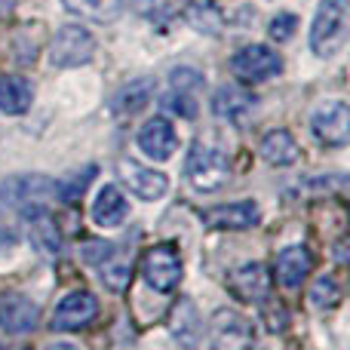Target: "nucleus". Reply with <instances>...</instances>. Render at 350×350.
Here are the masks:
<instances>
[{
    "label": "nucleus",
    "instance_id": "obj_19",
    "mask_svg": "<svg viewBox=\"0 0 350 350\" xmlns=\"http://www.w3.org/2000/svg\"><path fill=\"white\" fill-rule=\"evenodd\" d=\"M261 157L271 166H292L301 157V151H298L295 139H292L286 129H273V133H267L265 142H261Z\"/></svg>",
    "mask_w": 350,
    "mask_h": 350
},
{
    "label": "nucleus",
    "instance_id": "obj_21",
    "mask_svg": "<svg viewBox=\"0 0 350 350\" xmlns=\"http://www.w3.org/2000/svg\"><path fill=\"white\" fill-rule=\"evenodd\" d=\"M102 280L105 286H108L111 292H123L129 286V277H133V265H129V255L123 252V249L111 246L108 255H105L102 261Z\"/></svg>",
    "mask_w": 350,
    "mask_h": 350
},
{
    "label": "nucleus",
    "instance_id": "obj_7",
    "mask_svg": "<svg viewBox=\"0 0 350 350\" xmlns=\"http://www.w3.org/2000/svg\"><path fill=\"white\" fill-rule=\"evenodd\" d=\"M98 317V301L92 292H71L65 301L55 308L53 329L55 332H77V329L90 326Z\"/></svg>",
    "mask_w": 350,
    "mask_h": 350
},
{
    "label": "nucleus",
    "instance_id": "obj_18",
    "mask_svg": "<svg viewBox=\"0 0 350 350\" xmlns=\"http://www.w3.org/2000/svg\"><path fill=\"white\" fill-rule=\"evenodd\" d=\"M31 83L16 74H0V111L3 114H25L31 108Z\"/></svg>",
    "mask_w": 350,
    "mask_h": 350
},
{
    "label": "nucleus",
    "instance_id": "obj_11",
    "mask_svg": "<svg viewBox=\"0 0 350 350\" xmlns=\"http://www.w3.org/2000/svg\"><path fill=\"white\" fill-rule=\"evenodd\" d=\"M117 170H120L129 191L142 200H160L166 193V187H170V178H166L163 172H154V170H148V166L135 163V160H120Z\"/></svg>",
    "mask_w": 350,
    "mask_h": 350
},
{
    "label": "nucleus",
    "instance_id": "obj_29",
    "mask_svg": "<svg viewBox=\"0 0 350 350\" xmlns=\"http://www.w3.org/2000/svg\"><path fill=\"white\" fill-rule=\"evenodd\" d=\"M166 108L175 111V114H181V117H187V120L197 114V105H193V98H187L185 92H178V90H175V96L166 98Z\"/></svg>",
    "mask_w": 350,
    "mask_h": 350
},
{
    "label": "nucleus",
    "instance_id": "obj_13",
    "mask_svg": "<svg viewBox=\"0 0 350 350\" xmlns=\"http://www.w3.org/2000/svg\"><path fill=\"white\" fill-rule=\"evenodd\" d=\"M203 221L212 230H246L258 224V206L255 203H230V206H215L203 215Z\"/></svg>",
    "mask_w": 350,
    "mask_h": 350
},
{
    "label": "nucleus",
    "instance_id": "obj_22",
    "mask_svg": "<svg viewBox=\"0 0 350 350\" xmlns=\"http://www.w3.org/2000/svg\"><path fill=\"white\" fill-rule=\"evenodd\" d=\"M62 3H65V10L74 12V16H83V18H90V22L105 25L120 16L126 0H62Z\"/></svg>",
    "mask_w": 350,
    "mask_h": 350
},
{
    "label": "nucleus",
    "instance_id": "obj_17",
    "mask_svg": "<svg viewBox=\"0 0 350 350\" xmlns=\"http://www.w3.org/2000/svg\"><path fill=\"white\" fill-rule=\"evenodd\" d=\"M310 252L301 246H289L277 255V280L283 289H298L304 283V277L310 273Z\"/></svg>",
    "mask_w": 350,
    "mask_h": 350
},
{
    "label": "nucleus",
    "instance_id": "obj_23",
    "mask_svg": "<svg viewBox=\"0 0 350 350\" xmlns=\"http://www.w3.org/2000/svg\"><path fill=\"white\" fill-rule=\"evenodd\" d=\"M172 332L185 347H197L200 338V317L191 298H181L178 308L172 310Z\"/></svg>",
    "mask_w": 350,
    "mask_h": 350
},
{
    "label": "nucleus",
    "instance_id": "obj_27",
    "mask_svg": "<svg viewBox=\"0 0 350 350\" xmlns=\"http://www.w3.org/2000/svg\"><path fill=\"white\" fill-rule=\"evenodd\" d=\"M310 301H314L317 308H335V304L341 301L338 283H335L332 277H320L314 283V289H310Z\"/></svg>",
    "mask_w": 350,
    "mask_h": 350
},
{
    "label": "nucleus",
    "instance_id": "obj_30",
    "mask_svg": "<svg viewBox=\"0 0 350 350\" xmlns=\"http://www.w3.org/2000/svg\"><path fill=\"white\" fill-rule=\"evenodd\" d=\"M197 83H203V77H200L197 71H185V68H181V71H172V86L178 92H187L191 86H197Z\"/></svg>",
    "mask_w": 350,
    "mask_h": 350
},
{
    "label": "nucleus",
    "instance_id": "obj_4",
    "mask_svg": "<svg viewBox=\"0 0 350 350\" xmlns=\"http://www.w3.org/2000/svg\"><path fill=\"white\" fill-rule=\"evenodd\" d=\"M255 329L237 310H218L209 326V347L212 350H252Z\"/></svg>",
    "mask_w": 350,
    "mask_h": 350
},
{
    "label": "nucleus",
    "instance_id": "obj_24",
    "mask_svg": "<svg viewBox=\"0 0 350 350\" xmlns=\"http://www.w3.org/2000/svg\"><path fill=\"white\" fill-rule=\"evenodd\" d=\"M181 12H185L187 25L193 31H203V34H218L221 31V12L209 0H187Z\"/></svg>",
    "mask_w": 350,
    "mask_h": 350
},
{
    "label": "nucleus",
    "instance_id": "obj_28",
    "mask_svg": "<svg viewBox=\"0 0 350 350\" xmlns=\"http://www.w3.org/2000/svg\"><path fill=\"white\" fill-rule=\"evenodd\" d=\"M295 28H298V18L292 16V12H280V16L271 22V37L273 40H289Z\"/></svg>",
    "mask_w": 350,
    "mask_h": 350
},
{
    "label": "nucleus",
    "instance_id": "obj_2",
    "mask_svg": "<svg viewBox=\"0 0 350 350\" xmlns=\"http://www.w3.org/2000/svg\"><path fill=\"white\" fill-rule=\"evenodd\" d=\"M185 172H187V181H191L197 191L212 193V191H218V187L228 181L230 166H228V157H224L218 148H212V145H193L191 154H187Z\"/></svg>",
    "mask_w": 350,
    "mask_h": 350
},
{
    "label": "nucleus",
    "instance_id": "obj_6",
    "mask_svg": "<svg viewBox=\"0 0 350 350\" xmlns=\"http://www.w3.org/2000/svg\"><path fill=\"white\" fill-rule=\"evenodd\" d=\"M92 49H96V40L90 31L80 25H65L59 28L53 46H49V62L59 68H77L92 59Z\"/></svg>",
    "mask_w": 350,
    "mask_h": 350
},
{
    "label": "nucleus",
    "instance_id": "obj_33",
    "mask_svg": "<svg viewBox=\"0 0 350 350\" xmlns=\"http://www.w3.org/2000/svg\"><path fill=\"white\" fill-rule=\"evenodd\" d=\"M46 350H77V347H71V345H53V347H46Z\"/></svg>",
    "mask_w": 350,
    "mask_h": 350
},
{
    "label": "nucleus",
    "instance_id": "obj_10",
    "mask_svg": "<svg viewBox=\"0 0 350 350\" xmlns=\"http://www.w3.org/2000/svg\"><path fill=\"white\" fill-rule=\"evenodd\" d=\"M37 320H40V310L31 298L18 295V292L0 295V329L3 332H31Z\"/></svg>",
    "mask_w": 350,
    "mask_h": 350
},
{
    "label": "nucleus",
    "instance_id": "obj_32",
    "mask_svg": "<svg viewBox=\"0 0 350 350\" xmlns=\"http://www.w3.org/2000/svg\"><path fill=\"white\" fill-rule=\"evenodd\" d=\"M12 3H16V0H0V16H6V12L12 10Z\"/></svg>",
    "mask_w": 350,
    "mask_h": 350
},
{
    "label": "nucleus",
    "instance_id": "obj_12",
    "mask_svg": "<svg viewBox=\"0 0 350 350\" xmlns=\"http://www.w3.org/2000/svg\"><path fill=\"white\" fill-rule=\"evenodd\" d=\"M175 145H178V139H175V129L166 117H151L139 129V148L151 160H170L175 154Z\"/></svg>",
    "mask_w": 350,
    "mask_h": 350
},
{
    "label": "nucleus",
    "instance_id": "obj_31",
    "mask_svg": "<svg viewBox=\"0 0 350 350\" xmlns=\"http://www.w3.org/2000/svg\"><path fill=\"white\" fill-rule=\"evenodd\" d=\"M16 246V230L6 224V218L0 215V252H6V249Z\"/></svg>",
    "mask_w": 350,
    "mask_h": 350
},
{
    "label": "nucleus",
    "instance_id": "obj_20",
    "mask_svg": "<svg viewBox=\"0 0 350 350\" xmlns=\"http://www.w3.org/2000/svg\"><path fill=\"white\" fill-rule=\"evenodd\" d=\"M92 218L102 228H117L126 218V200H123V193L114 185L102 187V193L96 197V206H92Z\"/></svg>",
    "mask_w": 350,
    "mask_h": 350
},
{
    "label": "nucleus",
    "instance_id": "obj_3",
    "mask_svg": "<svg viewBox=\"0 0 350 350\" xmlns=\"http://www.w3.org/2000/svg\"><path fill=\"white\" fill-rule=\"evenodd\" d=\"M142 273H145L148 286L157 292H172L181 283V255L178 249L170 243H160V246L148 249L145 258H142Z\"/></svg>",
    "mask_w": 350,
    "mask_h": 350
},
{
    "label": "nucleus",
    "instance_id": "obj_26",
    "mask_svg": "<svg viewBox=\"0 0 350 350\" xmlns=\"http://www.w3.org/2000/svg\"><path fill=\"white\" fill-rule=\"evenodd\" d=\"M92 178H96V166H86L83 175L74 172L71 178L59 181V185H55V193H59L62 200H68V203H71V200H80V197H83V191L90 187V181H92Z\"/></svg>",
    "mask_w": 350,
    "mask_h": 350
},
{
    "label": "nucleus",
    "instance_id": "obj_9",
    "mask_svg": "<svg viewBox=\"0 0 350 350\" xmlns=\"http://www.w3.org/2000/svg\"><path fill=\"white\" fill-rule=\"evenodd\" d=\"M49 193H55V185L43 175H18V178L3 181V187H0V200L16 206V209L40 206Z\"/></svg>",
    "mask_w": 350,
    "mask_h": 350
},
{
    "label": "nucleus",
    "instance_id": "obj_5",
    "mask_svg": "<svg viewBox=\"0 0 350 350\" xmlns=\"http://www.w3.org/2000/svg\"><path fill=\"white\" fill-rule=\"evenodd\" d=\"M230 71L234 77H240L243 83H261V80H271L283 71V62L265 43H252V46L240 49V53L230 59Z\"/></svg>",
    "mask_w": 350,
    "mask_h": 350
},
{
    "label": "nucleus",
    "instance_id": "obj_16",
    "mask_svg": "<svg viewBox=\"0 0 350 350\" xmlns=\"http://www.w3.org/2000/svg\"><path fill=\"white\" fill-rule=\"evenodd\" d=\"M255 108V96L246 92L243 86H221L212 98V111H215L221 120H230V123H240L246 120V114H252Z\"/></svg>",
    "mask_w": 350,
    "mask_h": 350
},
{
    "label": "nucleus",
    "instance_id": "obj_14",
    "mask_svg": "<svg viewBox=\"0 0 350 350\" xmlns=\"http://www.w3.org/2000/svg\"><path fill=\"white\" fill-rule=\"evenodd\" d=\"M228 283H230V289H234V295L243 298V301H261V298L267 295L271 280H267L265 267L249 261V265H240L228 273Z\"/></svg>",
    "mask_w": 350,
    "mask_h": 350
},
{
    "label": "nucleus",
    "instance_id": "obj_1",
    "mask_svg": "<svg viewBox=\"0 0 350 350\" xmlns=\"http://www.w3.org/2000/svg\"><path fill=\"white\" fill-rule=\"evenodd\" d=\"M347 0H323L310 25V49L320 59H332L347 43Z\"/></svg>",
    "mask_w": 350,
    "mask_h": 350
},
{
    "label": "nucleus",
    "instance_id": "obj_15",
    "mask_svg": "<svg viewBox=\"0 0 350 350\" xmlns=\"http://www.w3.org/2000/svg\"><path fill=\"white\" fill-rule=\"evenodd\" d=\"M25 212V221H28V234L34 240V246L40 249L43 255H59L62 249V237H59V228H55L53 215H49L43 206H28Z\"/></svg>",
    "mask_w": 350,
    "mask_h": 350
},
{
    "label": "nucleus",
    "instance_id": "obj_8",
    "mask_svg": "<svg viewBox=\"0 0 350 350\" xmlns=\"http://www.w3.org/2000/svg\"><path fill=\"white\" fill-rule=\"evenodd\" d=\"M310 126H314L317 139L326 142L332 148L347 145L350 139V114H347V105L345 102H326L314 111L310 117Z\"/></svg>",
    "mask_w": 350,
    "mask_h": 350
},
{
    "label": "nucleus",
    "instance_id": "obj_25",
    "mask_svg": "<svg viewBox=\"0 0 350 350\" xmlns=\"http://www.w3.org/2000/svg\"><path fill=\"white\" fill-rule=\"evenodd\" d=\"M151 96H154L151 80H135V83H129L126 90H120L114 108H117V114H135V111H142L148 102H151Z\"/></svg>",
    "mask_w": 350,
    "mask_h": 350
}]
</instances>
